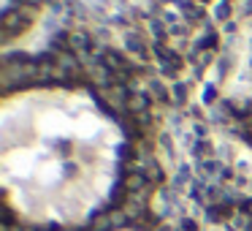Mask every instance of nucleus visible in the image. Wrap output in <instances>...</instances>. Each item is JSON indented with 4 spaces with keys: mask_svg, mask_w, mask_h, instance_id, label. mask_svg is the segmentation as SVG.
<instances>
[{
    "mask_svg": "<svg viewBox=\"0 0 252 231\" xmlns=\"http://www.w3.org/2000/svg\"><path fill=\"white\" fill-rule=\"evenodd\" d=\"M122 133L82 90L38 87L0 109V180L19 215L82 223L117 174Z\"/></svg>",
    "mask_w": 252,
    "mask_h": 231,
    "instance_id": "1",
    "label": "nucleus"
}]
</instances>
